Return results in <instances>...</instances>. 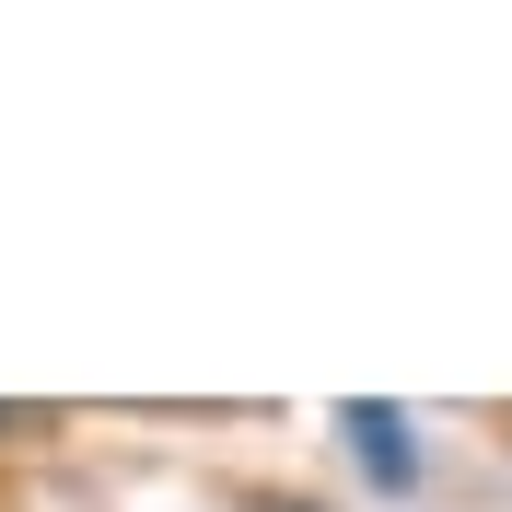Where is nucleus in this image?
Listing matches in <instances>:
<instances>
[{
	"label": "nucleus",
	"instance_id": "obj_2",
	"mask_svg": "<svg viewBox=\"0 0 512 512\" xmlns=\"http://www.w3.org/2000/svg\"><path fill=\"white\" fill-rule=\"evenodd\" d=\"M12 431H35V408H0V443H12Z\"/></svg>",
	"mask_w": 512,
	"mask_h": 512
},
{
	"label": "nucleus",
	"instance_id": "obj_1",
	"mask_svg": "<svg viewBox=\"0 0 512 512\" xmlns=\"http://www.w3.org/2000/svg\"><path fill=\"white\" fill-rule=\"evenodd\" d=\"M350 454H361V478H373V489H408V478H419L408 408H384V396H361V408H350Z\"/></svg>",
	"mask_w": 512,
	"mask_h": 512
}]
</instances>
